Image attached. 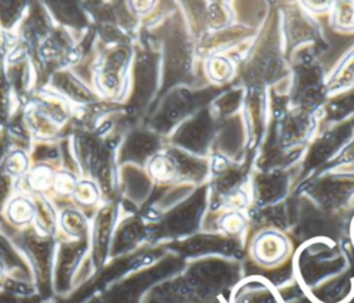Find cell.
I'll return each instance as SVG.
<instances>
[]
</instances>
